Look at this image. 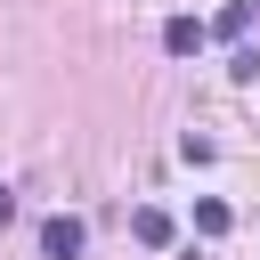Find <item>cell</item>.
<instances>
[{
	"label": "cell",
	"instance_id": "7a4b0ae2",
	"mask_svg": "<svg viewBox=\"0 0 260 260\" xmlns=\"http://www.w3.org/2000/svg\"><path fill=\"white\" fill-rule=\"evenodd\" d=\"M130 236H138L146 252H162V244H171V211H154V203H138V211H130Z\"/></svg>",
	"mask_w": 260,
	"mask_h": 260
},
{
	"label": "cell",
	"instance_id": "6da1fadb",
	"mask_svg": "<svg viewBox=\"0 0 260 260\" xmlns=\"http://www.w3.org/2000/svg\"><path fill=\"white\" fill-rule=\"evenodd\" d=\"M81 244H89V228H81L73 211H57V219H41V260H81Z\"/></svg>",
	"mask_w": 260,
	"mask_h": 260
},
{
	"label": "cell",
	"instance_id": "3957f363",
	"mask_svg": "<svg viewBox=\"0 0 260 260\" xmlns=\"http://www.w3.org/2000/svg\"><path fill=\"white\" fill-rule=\"evenodd\" d=\"M203 32H211V24H195V16H171V24H162V49H171V57H195V49H203Z\"/></svg>",
	"mask_w": 260,
	"mask_h": 260
},
{
	"label": "cell",
	"instance_id": "5b68a950",
	"mask_svg": "<svg viewBox=\"0 0 260 260\" xmlns=\"http://www.w3.org/2000/svg\"><path fill=\"white\" fill-rule=\"evenodd\" d=\"M244 24H252V0H228V8H219V16H211V32H219V41H236V32H244Z\"/></svg>",
	"mask_w": 260,
	"mask_h": 260
},
{
	"label": "cell",
	"instance_id": "52a82bcc",
	"mask_svg": "<svg viewBox=\"0 0 260 260\" xmlns=\"http://www.w3.org/2000/svg\"><path fill=\"white\" fill-rule=\"evenodd\" d=\"M252 8H260V0H252Z\"/></svg>",
	"mask_w": 260,
	"mask_h": 260
},
{
	"label": "cell",
	"instance_id": "8992f818",
	"mask_svg": "<svg viewBox=\"0 0 260 260\" xmlns=\"http://www.w3.org/2000/svg\"><path fill=\"white\" fill-rule=\"evenodd\" d=\"M8 219H16V195H8V187H0V228H8Z\"/></svg>",
	"mask_w": 260,
	"mask_h": 260
},
{
	"label": "cell",
	"instance_id": "277c9868",
	"mask_svg": "<svg viewBox=\"0 0 260 260\" xmlns=\"http://www.w3.org/2000/svg\"><path fill=\"white\" fill-rule=\"evenodd\" d=\"M228 228H236V211H228L219 195H203V203H195V236H228Z\"/></svg>",
	"mask_w": 260,
	"mask_h": 260
}]
</instances>
